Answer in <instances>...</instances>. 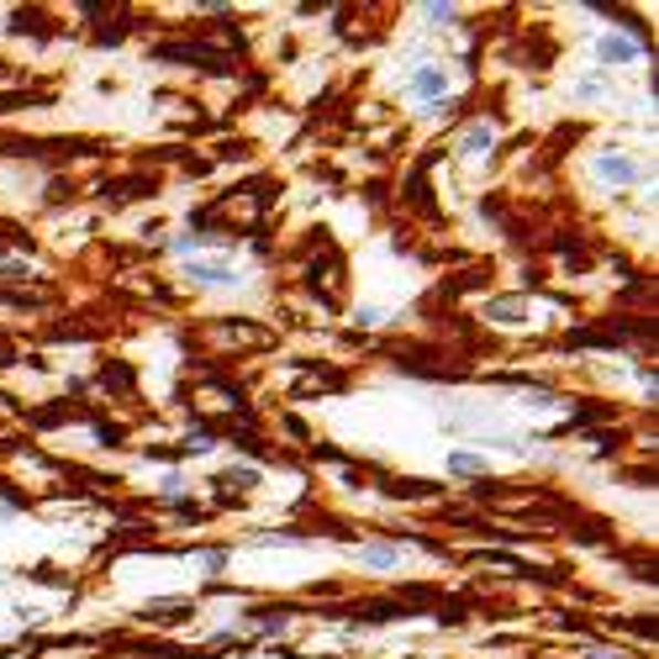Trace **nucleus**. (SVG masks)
<instances>
[{
	"instance_id": "nucleus-1",
	"label": "nucleus",
	"mask_w": 659,
	"mask_h": 659,
	"mask_svg": "<svg viewBox=\"0 0 659 659\" xmlns=\"http://www.w3.org/2000/svg\"><path fill=\"white\" fill-rule=\"evenodd\" d=\"M417 85H423V91H427V95H444V74H433V70H427V74H423V79H417Z\"/></svg>"
}]
</instances>
